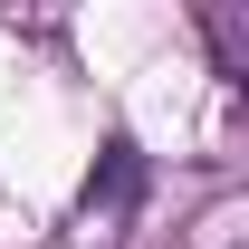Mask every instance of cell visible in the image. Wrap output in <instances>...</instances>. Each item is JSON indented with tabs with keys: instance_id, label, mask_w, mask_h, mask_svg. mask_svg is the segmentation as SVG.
Segmentation results:
<instances>
[]
</instances>
